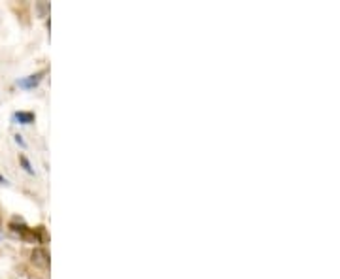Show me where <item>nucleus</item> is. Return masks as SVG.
<instances>
[{"instance_id":"nucleus-1","label":"nucleus","mask_w":340,"mask_h":279,"mask_svg":"<svg viewBox=\"0 0 340 279\" xmlns=\"http://www.w3.org/2000/svg\"><path fill=\"white\" fill-rule=\"evenodd\" d=\"M31 260L38 266V268H42V270H47L49 268V253L45 251V249H34L31 253Z\"/></svg>"},{"instance_id":"nucleus-2","label":"nucleus","mask_w":340,"mask_h":279,"mask_svg":"<svg viewBox=\"0 0 340 279\" xmlns=\"http://www.w3.org/2000/svg\"><path fill=\"white\" fill-rule=\"evenodd\" d=\"M45 74H47V70H40V72L29 75V77H25V79H19V81H17V85L23 87V89H32V87H36L40 81H42V77Z\"/></svg>"},{"instance_id":"nucleus-3","label":"nucleus","mask_w":340,"mask_h":279,"mask_svg":"<svg viewBox=\"0 0 340 279\" xmlns=\"http://www.w3.org/2000/svg\"><path fill=\"white\" fill-rule=\"evenodd\" d=\"M34 119H36V115L32 111H15L11 115V121L15 125H31V123H34Z\"/></svg>"},{"instance_id":"nucleus-4","label":"nucleus","mask_w":340,"mask_h":279,"mask_svg":"<svg viewBox=\"0 0 340 279\" xmlns=\"http://www.w3.org/2000/svg\"><path fill=\"white\" fill-rule=\"evenodd\" d=\"M19 162H21V166L25 168V172H27V174H34V168H32V164L29 162V159H27L25 155H19Z\"/></svg>"},{"instance_id":"nucleus-5","label":"nucleus","mask_w":340,"mask_h":279,"mask_svg":"<svg viewBox=\"0 0 340 279\" xmlns=\"http://www.w3.org/2000/svg\"><path fill=\"white\" fill-rule=\"evenodd\" d=\"M15 141H17L19 145H23V147H25V141H23V136H19V134H17V136H15Z\"/></svg>"},{"instance_id":"nucleus-6","label":"nucleus","mask_w":340,"mask_h":279,"mask_svg":"<svg viewBox=\"0 0 340 279\" xmlns=\"http://www.w3.org/2000/svg\"><path fill=\"white\" fill-rule=\"evenodd\" d=\"M0 185H8V179L4 175H0Z\"/></svg>"}]
</instances>
